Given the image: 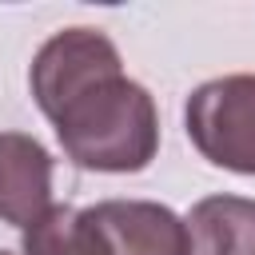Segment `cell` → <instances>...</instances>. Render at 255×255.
<instances>
[{"instance_id": "cell-1", "label": "cell", "mask_w": 255, "mask_h": 255, "mask_svg": "<svg viewBox=\"0 0 255 255\" xmlns=\"http://www.w3.org/2000/svg\"><path fill=\"white\" fill-rule=\"evenodd\" d=\"M28 88L52 120L64 155L84 171H143L159 151V112L124 76L120 48L100 28H64L32 56Z\"/></svg>"}, {"instance_id": "cell-2", "label": "cell", "mask_w": 255, "mask_h": 255, "mask_svg": "<svg viewBox=\"0 0 255 255\" xmlns=\"http://www.w3.org/2000/svg\"><path fill=\"white\" fill-rule=\"evenodd\" d=\"M191 147L235 175H255V72L199 84L183 104Z\"/></svg>"}, {"instance_id": "cell-3", "label": "cell", "mask_w": 255, "mask_h": 255, "mask_svg": "<svg viewBox=\"0 0 255 255\" xmlns=\"http://www.w3.org/2000/svg\"><path fill=\"white\" fill-rule=\"evenodd\" d=\"M52 151L28 131H0V219L32 227L52 203Z\"/></svg>"}, {"instance_id": "cell-4", "label": "cell", "mask_w": 255, "mask_h": 255, "mask_svg": "<svg viewBox=\"0 0 255 255\" xmlns=\"http://www.w3.org/2000/svg\"><path fill=\"white\" fill-rule=\"evenodd\" d=\"M96 215L108 231L112 255H191L187 219L151 199H104Z\"/></svg>"}, {"instance_id": "cell-5", "label": "cell", "mask_w": 255, "mask_h": 255, "mask_svg": "<svg viewBox=\"0 0 255 255\" xmlns=\"http://www.w3.org/2000/svg\"><path fill=\"white\" fill-rule=\"evenodd\" d=\"M191 255H255V199L207 195L187 211Z\"/></svg>"}, {"instance_id": "cell-6", "label": "cell", "mask_w": 255, "mask_h": 255, "mask_svg": "<svg viewBox=\"0 0 255 255\" xmlns=\"http://www.w3.org/2000/svg\"><path fill=\"white\" fill-rule=\"evenodd\" d=\"M20 251L24 255H112V243L96 207L56 203L48 215L24 227Z\"/></svg>"}, {"instance_id": "cell-7", "label": "cell", "mask_w": 255, "mask_h": 255, "mask_svg": "<svg viewBox=\"0 0 255 255\" xmlns=\"http://www.w3.org/2000/svg\"><path fill=\"white\" fill-rule=\"evenodd\" d=\"M0 255H12V251H0Z\"/></svg>"}]
</instances>
